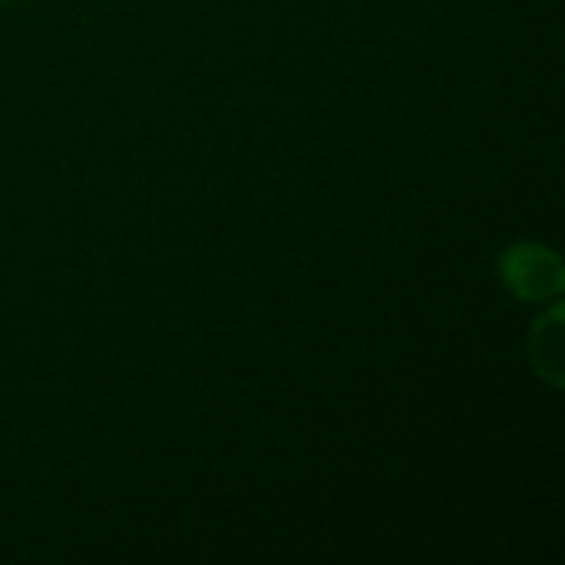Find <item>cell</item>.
<instances>
[{"label":"cell","instance_id":"6da1fadb","mask_svg":"<svg viewBox=\"0 0 565 565\" xmlns=\"http://www.w3.org/2000/svg\"><path fill=\"white\" fill-rule=\"evenodd\" d=\"M503 281L523 301H546L563 291V262L543 245H516L503 255Z\"/></svg>","mask_w":565,"mask_h":565},{"label":"cell","instance_id":"7a4b0ae2","mask_svg":"<svg viewBox=\"0 0 565 565\" xmlns=\"http://www.w3.org/2000/svg\"><path fill=\"white\" fill-rule=\"evenodd\" d=\"M550 341H543V334L536 331V338H533V358H536V371H543L556 387L563 384V371H559V364H563V358H559V351H563V344H559V308H553L550 311Z\"/></svg>","mask_w":565,"mask_h":565}]
</instances>
